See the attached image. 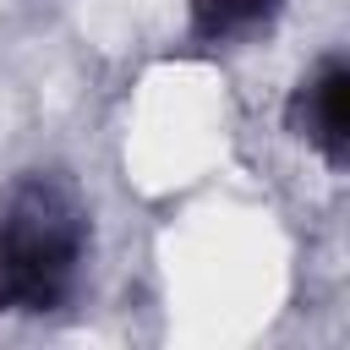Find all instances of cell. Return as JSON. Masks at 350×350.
<instances>
[{
	"label": "cell",
	"instance_id": "6da1fadb",
	"mask_svg": "<svg viewBox=\"0 0 350 350\" xmlns=\"http://www.w3.org/2000/svg\"><path fill=\"white\" fill-rule=\"evenodd\" d=\"M93 246V208L66 170H22L0 191V312L49 317L71 306Z\"/></svg>",
	"mask_w": 350,
	"mask_h": 350
},
{
	"label": "cell",
	"instance_id": "7a4b0ae2",
	"mask_svg": "<svg viewBox=\"0 0 350 350\" xmlns=\"http://www.w3.org/2000/svg\"><path fill=\"white\" fill-rule=\"evenodd\" d=\"M284 126L290 137H301L328 170L350 164V66L339 49H328L290 93L284 104Z\"/></svg>",
	"mask_w": 350,
	"mask_h": 350
},
{
	"label": "cell",
	"instance_id": "3957f363",
	"mask_svg": "<svg viewBox=\"0 0 350 350\" xmlns=\"http://www.w3.org/2000/svg\"><path fill=\"white\" fill-rule=\"evenodd\" d=\"M284 0H186V38L197 49L252 44L279 22Z\"/></svg>",
	"mask_w": 350,
	"mask_h": 350
}]
</instances>
